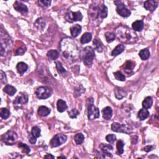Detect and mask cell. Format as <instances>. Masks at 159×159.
<instances>
[{
  "label": "cell",
  "instance_id": "cell-31",
  "mask_svg": "<svg viewBox=\"0 0 159 159\" xmlns=\"http://www.w3.org/2000/svg\"><path fill=\"white\" fill-rule=\"evenodd\" d=\"M139 56L142 60H147L150 57V51L148 49H144L141 50L139 52Z\"/></svg>",
  "mask_w": 159,
  "mask_h": 159
},
{
  "label": "cell",
  "instance_id": "cell-34",
  "mask_svg": "<svg viewBox=\"0 0 159 159\" xmlns=\"http://www.w3.org/2000/svg\"><path fill=\"white\" fill-rule=\"evenodd\" d=\"M85 139V137L83 134L81 133H78L75 135L74 137V140L75 142H76V143L77 145H80L84 141Z\"/></svg>",
  "mask_w": 159,
  "mask_h": 159
},
{
  "label": "cell",
  "instance_id": "cell-37",
  "mask_svg": "<svg viewBox=\"0 0 159 159\" xmlns=\"http://www.w3.org/2000/svg\"><path fill=\"white\" fill-rule=\"evenodd\" d=\"M41 129L37 126H35L32 128L31 135L36 138H38L41 136Z\"/></svg>",
  "mask_w": 159,
  "mask_h": 159
},
{
  "label": "cell",
  "instance_id": "cell-38",
  "mask_svg": "<svg viewBox=\"0 0 159 159\" xmlns=\"http://www.w3.org/2000/svg\"><path fill=\"white\" fill-rule=\"evenodd\" d=\"M117 149L119 155H122L124 152V143L122 141H118L117 142Z\"/></svg>",
  "mask_w": 159,
  "mask_h": 159
},
{
  "label": "cell",
  "instance_id": "cell-27",
  "mask_svg": "<svg viewBox=\"0 0 159 159\" xmlns=\"http://www.w3.org/2000/svg\"><path fill=\"white\" fill-rule=\"evenodd\" d=\"M149 116V112L146 109H141L139 111L138 113V118L140 119L141 121L146 119Z\"/></svg>",
  "mask_w": 159,
  "mask_h": 159
},
{
  "label": "cell",
  "instance_id": "cell-41",
  "mask_svg": "<svg viewBox=\"0 0 159 159\" xmlns=\"http://www.w3.org/2000/svg\"><path fill=\"white\" fill-rule=\"evenodd\" d=\"M114 75L115 78L118 80L124 81L126 80V77L121 72L118 71V72H116L114 73Z\"/></svg>",
  "mask_w": 159,
  "mask_h": 159
},
{
  "label": "cell",
  "instance_id": "cell-39",
  "mask_svg": "<svg viewBox=\"0 0 159 159\" xmlns=\"http://www.w3.org/2000/svg\"><path fill=\"white\" fill-rule=\"evenodd\" d=\"M105 37H106V39L107 42H109V43H111V42L114 41L115 38H116V36L114 33L108 32L105 34Z\"/></svg>",
  "mask_w": 159,
  "mask_h": 159
},
{
  "label": "cell",
  "instance_id": "cell-24",
  "mask_svg": "<svg viewBox=\"0 0 159 159\" xmlns=\"http://www.w3.org/2000/svg\"><path fill=\"white\" fill-rule=\"evenodd\" d=\"M34 26L38 30H43L45 26V21L43 18H39L34 23Z\"/></svg>",
  "mask_w": 159,
  "mask_h": 159
},
{
  "label": "cell",
  "instance_id": "cell-3",
  "mask_svg": "<svg viewBox=\"0 0 159 159\" xmlns=\"http://www.w3.org/2000/svg\"><path fill=\"white\" fill-rule=\"evenodd\" d=\"M90 16L93 19L101 20V19L106 18L108 15V8L104 4H96L91 5L90 9H89Z\"/></svg>",
  "mask_w": 159,
  "mask_h": 159
},
{
  "label": "cell",
  "instance_id": "cell-14",
  "mask_svg": "<svg viewBox=\"0 0 159 159\" xmlns=\"http://www.w3.org/2000/svg\"><path fill=\"white\" fill-rule=\"evenodd\" d=\"M158 1H156V0H148V1H146L144 3V7L148 11H152L156 10V9L158 6Z\"/></svg>",
  "mask_w": 159,
  "mask_h": 159
},
{
  "label": "cell",
  "instance_id": "cell-2",
  "mask_svg": "<svg viewBox=\"0 0 159 159\" xmlns=\"http://www.w3.org/2000/svg\"><path fill=\"white\" fill-rule=\"evenodd\" d=\"M115 36L120 41L126 44H134L138 39L134 30L124 26H120L116 29Z\"/></svg>",
  "mask_w": 159,
  "mask_h": 159
},
{
  "label": "cell",
  "instance_id": "cell-21",
  "mask_svg": "<svg viewBox=\"0 0 159 159\" xmlns=\"http://www.w3.org/2000/svg\"><path fill=\"white\" fill-rule=\"evenodd\" d=\"M50 113V110L47 107L42 106L39 108L38 109V114L42 117H45Z\"/></svg>",
  "mask_w": 159,
  "mask_h": 159
},
{
  "label": "cell",
  "instance_id": "cell-23",
  "mask_svg": "<svg viewBox=\"0 0 159 159\" xmlns=\"http://www.w3.org/2000/svg\"><path fill=\"white\" fill-rule=\"evenodd\" d=\"M153 104V99L152 97L148 96L145 98V99L142 102V106L144 109H149L151 107H152Z\"/></svg>",
  "mask_w": 159,
  "mask_h": 159
},
{
  "label": "cell",
  "instance_id": "cell-25",
  "mask_svg": "<svg viewBox=\"0 0 159 159\" xmlns=\"http://www.w3.org/2000/svg\"><path fill=\"white\" fill-rule=\"evenodd\" d=\"M124 49H125L124 45L122 44L118 45V46H116V48L113 50H112L111 55L114 57L117 56V55H119L120 53H121L122 52L124 51Z\"/></svg>",
  "mask_w": 159,
  "mask_h": 159
},
{
  "label": "cell",
  "instance_id": "cell-26",
  "mask_svg": "<svg viewBox=\"0 0 159 159\" xmlns=\"http://www.w3.org/2000/svg\"><path fill=\"white\" fill-rule=\"evenodd\" d=\"M133 29L135 31H141L143 28V21H136L133 23Z\"/></svg>",
  "mask_w": 159,
  "mask_h": 159
},
{
  "label": "cell",
  "instance_id": "cell-12",
  "mask_svg": "<svg viewBox=\"0 0 159 159\" xmlns=\"http://www.w3.org/2000/svg\"><path fill=\"white\" fill-rule=\"evenodd\" d=\"M65 18L69 22H73L78 21H80L83 19V15L80 11H78V12H72L71 11H69L65 14Z\"/></svg>",
  "mask_w": 159,
  "mask_h": 159
},
{
  "label": "cell",
  "instance_id": "cell-1",
  "mask_svg": "<svg viewBox=\"0 0 159 159\" xmlns=\"http://www.w3.org/2000/svg\"><path fill=\"white\" fill-rule=\"evenodd\" d=\"M62 54L66 59L76 61L80 57V51L75 42L71 38H64L60 43Z\"/></svg>",
  "mask_w": 159,
  "mask_h": 159
},
{
  "label": "cell",
  "instance_id": "cell-30",
  "mask_svg": "<svg viewBox=\"0 0 159 159\" xmlns=\"http://www.w3.org/2000/svg\"><path fill=\"white\" fill-rule=\"evenodd\" d=\"M4 91L9 96H13L16 93L17 90L16 88L14 87L11 86V85H6V86L4 88Z\"/></svg>",
  "mask_w": 159,
  "mask_h": 159
},
{
  "label": "cell",
  "instance_id": "cell-11",
  "mask_svg": "<svg viewBox=\"0 0 159 159\" xmlns=\"http://www.w3.org/2000/svg\"><path fill=\"white\" fill-rule=\"evenodd\" d=\"M67 139V136L64 134H57L51 139L50 144L52 147H59L65 143Z\"/></svg>",
  "mask_w": 159,
  "mask_h": 159
},
{
  "label": "cell",
  "instance_id": "cell-15",
  "mask_svg": "<svg viewBox=\"0 0 159 159\" xmlns=\"http://www.w3.org/2000/svg\"><path fill=\"white\" fill-rule=\"evenodd\" d=\"M14 8L15 9V10H16L18 12H20L21 13H26L28 11V7L24 4L18 1L14 3Z\"/></svg>",
  "mask_w": 159,
  "mask_h": 159
},
{
  "label": "cell",
  "instance_id": "cell-16",
  "mask_svg": "<svg viewBox=\"0 0 159 159\" xmlns=\"http://www.w3.org/2000/svg\"><path fill=\"white\" fill-rule=\"evenodd\" d=\"M135 67V63L131 60H128L125 63V64L123 66V69L127 74H130V73L133 72V69Z\"/></svg>",
  "mask_w": 159,
  "mask_h": 159
},
{
  "label": "cell",
  "instance_id": "cell-33",
  "mask_svg": "<svg viewBox=\"0 0 159 159\" xmlns=\"http://www.w3.org/2000/svg\"><path fill=\"white\" fill-rule=\"evenodd\" d=\"M92 39V35L91 33H85L81 37L80 41L82 44H87L90 42Z\"/></svg>",
  "mask_w": 159,
  "mask_h": 159
},
{
  "label": "cell",
  "instance_id": "cell-51",
  "mask_svg": "<svg viewBox=\"0 0 159 159\" xmlns=\"http://www.w3.org/2000/svg\"><path fill=\"white\" fill-rule=\"evenodd\" d=\"M57 158H66V157H64V156H60V157H58Z\"/></svg>",
  "mask_w": 159,
  "mask_h": 159
},
{
  "label": "cell",
  "instance_id": "cell-50",
  "mask_svg": "<svg viewBox=\"0 0 159 159\" xmlns=\"http://www.w3.org/2000/svg\"><path fill=\"white\" fill-rule=\"evenodd\" d=\"M55 157H54V156H53L52 154H47L46 155V156H44V158H54Z\"/></svg>",
  "mask_w": 159,
  "mask_h": 159
},
{
  "label": "cell",
  "instance_id": "cell-20",
  "mask_svg": "<svg viewBox=\"0 0 159 159\" xmlns=\"http://www.w3.org/2000/svg\"><path fill=\"white\" fill-rule=\"evenodd\" d=\"M57 110L60 112H63L67 109V103L63 99H59L57 103Z\"/></svg>",
  "mask_w": 159,
  "mask_h": 159
},
{
  "label": "cell",
  "instance_id": "cell-47",
  "mask_svg": "<svg viewBox=\"0 0 159 159\" xmlns=\"http://www.w3.org/2000/svg\"><path fill=\"white\" fill-rule=\"evenodd\" d=\"M1 72V81L3 83H7V78H6V73L5 72H3V70L0 71Z\"/></svg>",
  "mask_w": 159,
  "mask_h": 159
},
{
  "label": "cell",
  "instance_id": "cell-32",
  "mask_svg": "<svg viewBox=\"0 0 159 159\" xmlns=\"http://www.w3.org/2000/svg\"><path fill=\"white\" fill-rule=\"evenodd\" d=\"M55 64H56V68L58 73L63 76H65L67 75V72L66 71V70L63 67L62 65V64L60 62H57Z\"/></svg>",
  "mask_w": 159,
  "mask_h": 159
},
{
  "label": "cell",
  "instance_id": "cell-6",
  "mask_svg": "<svg viewBox=\"0 0 159 159\" xmlns=\"http://www.w3.org/2000/svg\"><path fill=\"white\" fill-rule=\"evenodd\" d=\"M11 41L8 35H3L1 31V56L6 55L9 51V49L11 45Z\"/></svg>",
  "mask_w": 159,
  "mask_h": 159
},
{
  "label": "cell",
  "instance_id": "cell-5",
  "mask_svg": "<svg viewBox=\"0 0 159 159\" xmlns=\"http://www.w3.org/2000/svg\"><path fill=\"white\" fill-rule=\"evenodd\" d=\"M88 118L90 120H93L99 118V111L98 108L94 105V101L93 98L88 99L87 101Z\"/></svg>",
  "mask_w": 159,
  "mask_h": 159
},
{
  "label": "cell",
  "instance_id": "cell-10",
  "mask_svg": "<svg viewBox=\"0 0 159 159\" xmlns=\"http://www.w3.org/2000/svg\"><path fill=\"white\" fill-rule=\"evenodd\" d=\"M111 129L116 133L129 134L132 132V129L126 124H121L118 122H113L111 125Z\"/></svg>",
  "mask_w": 159,
  "mask_h": 159
},
{
  "label": "cell",
  "instance_id": "cell-42",
  "mask_svg": "<svg viewBox=\"0 0 159 159\" xmlns=\"http://www.w3.org/2000/svg\"><path fill=\"white\" fill-rule=\"evenodd\" d=\"M39 5L42 7H47L50 6L51 1L50 0H40L38 1Z\"/></svg>",
  "mask_w": 159,
  "mask_h": 159
},
{
  "label": "cell",
  "instance_id": "cell-29",
  "mask_svg": "<svg viewBox=\"0 0 159 159\" xmlns=\"http://www.w3.org/2000/svg\"><path fill=\"white\" fill-rule=\"evenodd\" d=\"M99 147L100 149L102 150V151L103 152L104 154H106L107 155H108V156H112L111 155H110L111 154L109 153V152L110 150H112V149H113V147H112L111 145H108V144H105V143H101L99 145Z\"/></svg>",
  "mask_w": 159,
  "mask_h": 159
},
{
  "label": "cell",
  "instance_id": "cell-9",
  "mask_svg": "<svg viewBox=\"0 0 159 159\" xmlns=\"http://www.w3.org/2000/svg\"><path fill=\"white\" fill-rule=\"evenodd\" d=\"M114 3L116 4V6H117V8H116L117 13L120 16H121L124 18H127L130 16V15L131 14V12L130 10L127 8L124 4L119 1H115Z\"/></svg>",
  "mask_w": 159,
  "mask_h": 159
},
{
  "label": "cell",
  "instance_id": "cell-48",
  "mask_svg": "<svg viewBox=\"0 0 159 159\" xmlns=\"http://www.w3.org/2000/svg\"><path fill=\"white\" fill-rule=\"evenodd\" d=\"M37 138H36L35 137H34L33 135H30L29 139V142L30 143H31L32 144H35V143H36V141H37Z\"/></svg>",
  "mask_w": 159,
  "mask_h": 159
},
{
  "label": "cell",
  "instance_id": "cell-44",
  "mask_svg": "<svg viewBox=\"0 0 159 159\" xmlns=\"http://www.w3.org/2000/svg\"><path fill=\"white\" fill-rule=\"evenodd\" d=\"M79 114H80L79 111L76 109H73V110H72L71 111H68V115L72 119L76 118L77 116H78Z\"/></svg>",
  "mask_w": 159,
  "mask_h": 159
},
{
  "label": "cell",
  "instance_id": "cell-36",
  "mask_svg": "<svg viewBox=\"0 0 159 159\" xmlns=\"http://www.w3.org/2000/svg\"><path fill=\"white\" fill-rule=\"evenodd\" d=\"M85 91V89L81 86V85H78V87H75V90H74V96L75 97L79 96L81 94L83 93Z\"/></svg>",
  "mask_w": 159,
  "mask_h": 159
},
{
  "label": "cell",
  "instance_id": "cell-28",
  "mask_svg": "<svg viewBox=\"0 0 159 159\" xmlns=\"http://www.w3.org/2000/svg\"><path fill=\"white\" fill-rule=\"evenodd\" d=\"M47 57L50 60H55L59 56V53L56 50H50L47 53Z\"/></svg>",
  "mask_w": 159,
  "mask_h": 159
},
{
  "label": "cell",
  "instance_id": "cell-45",
  "mask_svg": "<svg viewBox=\"0 0 159 159\" xmlns=\"http://www.w3.org/2000/svg\"><path fill=\"white\" fill-rule=\"evenodd\" d=\"M106 141L110 143H113L116 140V136L114 134H109L106 137Z\"/></svg>",
  "mask_w": 159,
  "mask_h": 159
},
{
  "label": "cell",
  "instance_id": "cell-8",
  "mask_svg": "<svg viewBox=\"0 0 159 159\" xmlns=\"http://www.w3.org/2000/svg\"><path fill=\"white\" fill-rule=\"evenodd\" d=\"M36 95L38 98L45 99L51 96L52 92L47 87H40L36 89Z\"/></svg>",
  "mask_w": 159,
  "mask_h": 159
},
{
  "label": "cell",
  "instance_id": "cell-49",
  "mask_svg": "<svg viewBox=\"0 0 159 159\" xmlns=\"http://www.w3.org/2000/svg\"><path fill=\"white\" fill-rule=\"evenodd\" d=\"M154 149V146L152 145H147L146 147H145L144 148H143V150H145V152H150L151 150H152Z\"/></svg>",
  "mask_w": 159,
  "mask_h": 159
},
{
  "label": "cell",
  "instance_id": "cell-17",
  "mask_svg": "<svg viewBox=\"0 0 159 159\" xmlns=\"http://www.w3.org/2000/svg\"><path fill=\"white\" fill-rule=\"evenodd\" d=\"M81 32V26L79 24H75L70 28L71 35L73 37H76Z\"/></svg>",
  "mask_w": 159,
  "mask_h": 159
},
{
  "label": "cell",
  "instance_id": "cell-18",
  "mask_svg": "<svg viewBox=\"0 0 159 159\" xmlns=\"http://www.w3.org/2000/svg\"><path fill=\"white\" fill-rule=\"evenodd\" d=\"M16 68L19 74L23 75L27 71V70L28 69V66L24 62H21L18 64Z\"/></svg>",
  "mask_w": 159,
  "mask_h": 159
},
{
  "label": "cell",
  "instance_id": "cell-19",
  "mask_svg": "<svg viewBox=\"0 0 159 159\" xmlns=\"http://www.w3.org/2000/svg\"><path fill=\"white\" fill-rule=\"evenodd\" d=\"M102 112L103 118L105 119L110 120L111 118L112 115V110L111 109V108L109 106L104 108L102 111Z\"/></svg>",
  "mask_w": 159,
  "mask_h": 159
},
{
  "label": "cell",
  "instance_id": "cell-46",
  "mask_svg": "<svg viewBox=\"0 0 159 159\" xmlns=\"http://www.w3.org/2000/svg\"><path fill=\"white\" fill-rule=\"evenodd\" d=\"M26 52V50L22 49V47H19L15 51V55H23Z\"/></svg>",
  "mask_w": 159,
  "mask_h": 159
},
{
  "label": "cell",
  "instance_id": "cell-22",
  "mask_svg": "<svg viewBox=\"0 0 159 159\" xmlns=\"http://www.w3.org/2000/svg\"><path fill=\"white\" fill-rule=\"evenodd\" d=\"M114 93L116 98L118 99H121L126 96V92L124 90H123L122 89L118 87L116 88L114 90Z\"/></svg>",
  "mask_w": 159,
  "mask_h": 159
},
{
  "label": "cell",
  "instance_id": "cell-4",
  "mask_svg": "<svg viewBox=\"0 0 159 159\" xmlns=\"http://www.w3.org/2000/svg\"><path fill=\"white\" fill-rule=\"evenodd\" d=\"M95 56V50L91 47H85L82 52V59L84 64L88 67H90Z\"/></svg>",
  "mask_w": 159,
  "mask_h": 159
},
{
  "label": "cell",
  "instance_id": "cell-40",
  "mask_svg": "<svg viewBox=\"0 0 159 159\" xmlns=\"http://www.w3.org/2000/svg\"><path fill=\"white\" fill-rule=\"evenodd\" d=\"M93 45H94L95 50H96L97 51H98V52H103L102 45L97 39H95L94 40V41H93Z\"/></svg>",
  "mask_w": 159,
  "mask_h": 159
},
{
  "label": "cell",
  "instance_id": "cell-7",
  "mask_svg": "<svg viewBox=\"0 0 159 159\" xmlns=\"http://www.w3.org/2000/svg\"><path fill=\"white\" fill-rule=\"evenodd\" d=\"M18 140V135L13 131H8L2 136V141L7 145H13Z\"/></svg>",
  "mask_w": 159,
  "mask_h": 159
},
{
  "label": "cell",
  "instance_id": "cell-43",
  "mask_svg": "<svg viewBox=\"0 0 159 159\" xmlns=\"http://www.w3.org/2000/svg\"><path fill=\"white\" fill-rule=\"evenodd\" d=\"M19 147H20L21 149H22L23 152H24L26 154H28L30 152V149L26 144H25V143L20 142L19 143Z\"/></svg>",
  "mask_w": 159,
  "mask_h": 159
},
{
  "label": "cell",
  "instance_id": "cell-13",
  "mask_svg": "<svg viewBox=\"0 0 159 159\" xmlns=\"http://www.w3.org/2000/svg\"><path fill=\"white\" fill-rule=\"evenodd\" d=\"M28 102V95L26 93H21L19 94L14 101V106H17L20 104H25Z\"/></svg>",
  "mask_w": 159,
  "mask_h": 159
},
{
  "label": "cell",
  "instance_id": "cell-35",
  "mask_svg": "<svg viewBox=\"0 0 159 159\" xmlns=\"http://www.w3.org/2000/svg\"><path fill=\"white\" fill-rule=\"evenodd\" d=\"M0 114H1V117L3 119H6L9 117L10 112L7 108H1V110H0Z\"/></svg>",
  "mask_w": 159,
  "mask_h": 159
}]
</instances>
